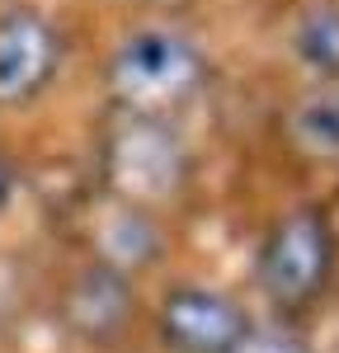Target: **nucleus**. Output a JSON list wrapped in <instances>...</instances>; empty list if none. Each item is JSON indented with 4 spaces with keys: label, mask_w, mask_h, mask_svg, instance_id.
I'll use <instances>...</instances> for the list:
<instances>
[{
    "label": "nucleus",
    "mask_w": 339,
    "mask_h": 353,
    "mask_svg": "<svg viewBox=\"0 0 339 353\" xmlns=\"http://www.w3.org/2000/svg\"><path fill=\"white\" fill-rule=\"evenodd\" d=\"M203 76L207 61L194 38H184L179 28H137L109 61V94L127 113L161 118L194 99Z\"/></svg>",
    "instance_id": "1"
},
{
    "label": "nucleus",
    "mask_w": 339,
    "mask_h": 353,
    "mask_svg": "<svg viewBox=\"0 0 339 353\" xmlns=\"http://www.w3.org/2000/svg\"><path fill=\"white\" fill-rule=\"evenodd\" d=\"M330 254H335V241H330L325 221L316 217V212H292L264 241L259 278H264V288H269L274 301L302 306L307 297L320 292V283L330 273Z\"/></svg>",
    "instance_id": "2"
},
{
    "label": "nucleus",
    "mask_w": 339,
    "mask_h": 353,
    "mask_svg": "<svg viewBox=\"0 0 339 353\" xmlns=\"http://www.w3.org/2000/svg\"><path fill=\"white\" fill-rule=\"evenodd\" d=\"M61 66V33L38 10L0 14V109L38 99Z\"/></svg>",
    "instance_id": "3"
},
{
    "label": "nucleus",
    "mask_w": 339,
    "mask_h": 353,
    "mask_svg": "<svg viewBox=\"0 0 339 353\" xmlns=\"http://www.w3.org/2000/svg\"><path fill=\"white\" fill-rule=\"evenodd\" d=\"M109 170H113V184L127 193V198H165L179 174H184V151L179 141L165 132L161 118H146V113H132V123L113 137L109 146Z\"/></svg>",
    "instance_id": "4"
},
{
    "label": "nucleus",
    "mask_w": 339,
    "mask_h": 353,
    "mask_svg": "<svg viewBox=\"0 0 339 353\" xmlns=\"http://www.w3.org/2000/svg\"><path fill=\"white\" fill-rule=\"evenodd\" d=\"M161 334L174 353H236L250 334V321L222 292L179 288L161 306Z\"/></svg>",
    "instance_id": "5"
},
{
    "label": "nucleus",
    "mask_w": 339,
    "mask_h": 353,
    "mask_svg": "<svg viewBox=\"0 0 339 353\" xmlns=\"http://www.w3.org/2000/svg\"><path fill=\"white\" fill-rule=\"evenodd\" d=\"M132 311L127 283L118 278V269H90L76 278L71 288V330H81L90 339H109L123 330Z\"/></svg>",
    "instance_id": "6"
},
{
    "label": "nucleus",
    "mask_w": 339,
    "mask_h": 353,
    "mask_svg": "<svg viewBox=\"0 0 339 353\" xmlns=\"http://www.w3.org/2000/svg\"><path fill=\"white\" fill-rule=\"evenodd\" d=\"M287 137L311 161H339V81L307 90L287 109Z\"/></svg>",
    "instance_id": "7"
},
{
    "label": "nucleus",
    "mask_w": 339,
    "mask_h": 353,
    "mask_svg": "<svg viewBox=\"0 0 339 353\" xmlns=\"http://www.w3.org/2000/svg\"><path fill=\"white\" fill-rule=\"evenodd\" d=\"M292 52L320 81H339V5H311L297 14Z\"/></svg>",
    "instance_id": "8"
},
{
    "label": "nucleus",
    "mask_w": 339,
    "mask_h": 353,
    "mask_svg": "<svg viewBox=\"0 0 339 353\" xmlns=\"http://www.w3.org/2000/svg\"><path fill=\"white\" fill-rule=\"evenodd\" d=\"M10 193H14V165L0 156V212H5V203H10Z\"/></svg>",
    "instance_id": "9"
}]
</instances>
